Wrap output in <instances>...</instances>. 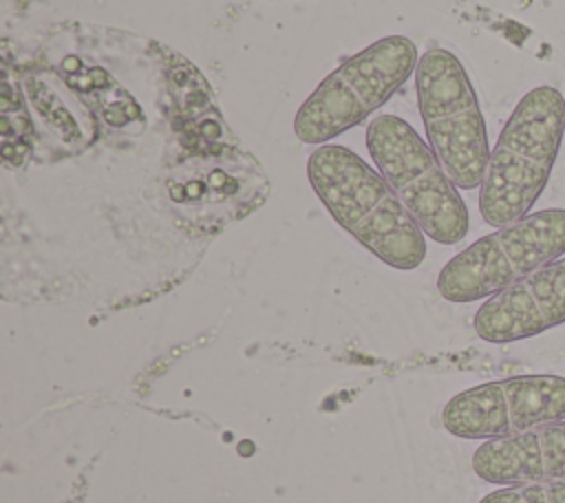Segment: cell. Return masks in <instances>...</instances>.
<instances>
[{
    "label": "cell",
    "mask_w": 565,
    "mask_h": 503,
    "mask_svg": "<svg viewBox=\"0 0 565 503\" xmlns=\"http://www.w3.org/2000/svg\"><path fill=\"white\" fill-rule=\"evenodd\" d=\"M366 148L393 192L422 232L441 245H457L470 229L459 188L419 132L397 115H377L366 126Z\"/></svg>",
    "instance_id": "obj_3"
},
{
    "label": "cell",
    "mask_w": 565,
    "mask_h": 503,
    "mask_svg": "<svg viewBox=\"0 0 565 503\" xmlns=\"http://www.w3.org/2000/svg\"><path fill=\"white\" fill-rule=\"evenodd\" d=\"M472 470L492 485L565 479V419L483 441L472 454Z\"/></svg>",
    "instance_id": "obj_9"
},
{
    "label": "cell",
    "mask_w": 565,
    "mask_h": 503,
    "mask_svg": "<svg viewBox=\"0 0 565 503\" xmlns=\"http://www.w3.org/2000/svg\"><path fill=\"white\" fill-rule=\"evenodd\" d=\"M307 176L331 218L388 267L408 271L426 258V234L386 179L338 143L318 146Z\"/></svg>",
    "instance_id": "obj_1"
},
{
    "label": "cell",
    "mask_w": 565,
    "mask_h": 503,
    "mask_svg": "<svg viewBox=\"0 0 565 503\" xmlns=\"http://www.w3.org/2000/svg\"><path fill=\"white\" fill-rule=\"evenodd\" d=\"M479 503H565V479L503 485L488 492Z\"/></svg>",
    "instance_id": "obj_10"
},
{
    "label": "cell",
    "mask_w": 565,
    "mask_h": 503,
    "mask_svg": "<svg viewBox=\"0 0 565 503\" xmlns=\"http://www.w3.org/2000/svg\"><path fill=\"white\" fill-rule=\"evenodd\" d=\"M565 419V377L512 375L466 388L441 410V426L459 439H503Z\"/></svg>",
    "instance_id": "obj_7"
},
{
    "label": "cell",
    "mask_w": 565,
    "mask_h": 503,
    "mask_svg": "<svg viewBox=\"0 0 565 503\" xmlns=\"http://www.w3.org/2000/svg\"><path fill=\"white\" fill-rule=\"evenodd\" d=\"M417 49L406 35H386L344 60L300 104L294 132L322 146L362 124L415 75Z\"/></svg>",
    "instance_id": "obj_4"
},
{
    "label": "cell",
    "mask_w": 565,
    "mask_h": 503,
    "mask_svg": "<svg viewBox=\"0 0 565 503\" xmlns=\"http://www.w3.org/2000/svg\"><path fill=\"white\" fill-rule=\"evenodd\" d=\"M426 139L459 190L481 188L490 161L488 130L472 82L446 49L426 51L415 66Z\"/></svg>",
    "instance_id": "obj_5"
},
{
    "label": "cell",
    "mask_w": 565,
    "mask_h": 503,
    "mask_svg": "<svg viewBox=\"0 0 565 503\" xmlns=\"http://www.w3.org/2000/svg\"><path fill=\"white\" fill-rule=\"evenodd\" d=\"M565 256V210L547 207L497 227L452 256L437 276L448 302H477Z\"/></svg>",
    "instance_id": "obj_6"
},
{
    "label": "cell",
    "mask_w": 565,
    "mask_h": 503,
    "mask_svg": "<svg viewBox=\"0 0 565 503\" xmlns=\"http://www.w3.org/2000/svg\"><path fill=\"white\" fill-rule=\"evenodd\" d=\"M565 322V256L534 269L503 291L483 300L475 331L490 344L534 338Z\"/></svg>",
    "instance_id": "obj_8"
},
{
    "label": "cell",
    "mask_w": 565,
    "mask_h": 503,
    "mask_svg": "<svg viewBox=\"0 0 565 503\" xmlns=\"http://www.w3.org/2000/svg\"><path fill=\"white\" fill-rule=\"evenodd\" d=\"M565 137V99L554 86L527 90L499 132L479 188L481 218L492 227L530 214L543 194Z\"/></svg>",
    "instance_id": "obj_2"
}]
</instances>
